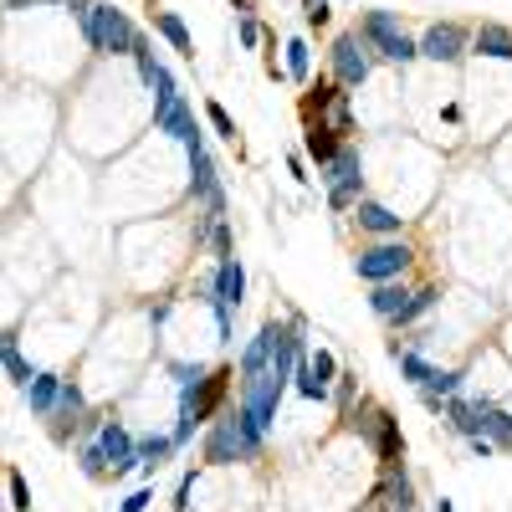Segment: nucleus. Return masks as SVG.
<instances>
[{"label": "nucleus", "instance_id": "obj_24", "mask_svg": "<svg viewBox=\"0 0 512 512\" xmlns=\"http://www.w3.org/2000/svg\"><path fill=\"white\" fill-rule=\"evenodd\" d=\"M481 435L497 441V446H512V416L507 410H497L492 400H481Z\"/></svg>", "mask_w": 512, "mask_h": 512}, {"label": "nucleus", "instance_id": "obj_2", "mask_svg": "<svg viewBox=\"0 0 512 512\" xmlns=\"http://www.w3.org/2000/svg\"><path fill=\"white\" fill-rule=\"evenodd\" d=\"M359 36L369 41V51H374V57H384V62H395V67H410L420 57V41H410V36L400 32L395 11H364Z\"/></svg>", "mask_w": 512, "mask_h": 512}, {"label": "nucleus", "instance_id": "obj_32", "mask_svg": "<svg viewBox=\"0 0 512 512\" xmlns=\"http://www.w3.org/2000/svg\"><path fill=\"white\" fill-rule=\"evenodd\" d=\"M206 118H210V128L221 133L225 144H236V123H231V113H225L221 103H206Z\"/></svg>", "mask_w": 512, "mask_h": 512}, {"label": "nucleus", "instance_id": "obj_38", "mask_svg": "<svg viewBox=\"0 0 512 512\" xmlns=\"http://www.w3.org/2000/svg\"><path fill=\"white\" fill-rule=\"evenodd\" d=\"M236 36H241V47H256V41H261V26H256L251 16H241L236 21Z\"/></svg>", "mask_w": 512, "mask_h": 512}, {"label": "nucleus", "instance_id": "obj_35", "mask_svg": "<svg viewBox=\"0 0 512 512\" xmlns=\"http://www.w3.org/2000/svg\"><path fill=\"white\" fill-rule=\"evenodd\" d=\"M334 405L338 410H353V374H338L334 379Z\"/></svg>", "mask_w": 512, "mask_h": 512}, {"label": "nucleus", "instance_id": "obj_18", "mask_svg": "<svg viewBox=\"0 0 512 512\" xmlns=\"http://www.w3.org/2000/svg\"><path fill=\"white\" fill-rule=\"evenodd\" d=\"M471 51H477V57H492V62H512V32L497 26V21H481L477 32H471Z\"/></svg>", "mask_w": 512, "mask_h": 512}, {"label": "nucleus", "instance_id": "obj_25", "mask_svg": "<svg viewBox=\"0 0 512 512\" xmlns=\"http://www.w3.org/2000/svg\"><path fill=\"white\" fill-rule=\"evenodd\" d=\"M441 303V288H420V292H410V303L400 307V318H395V328H410V323H420L431 307Z\"/></svg>", "mask_w": 512, "mask_h": 512}, {"label": "nucleus", "instance_id": "obj_21", "mask_svg": "<svg viewBox=\"0 0 512 512\" xmlns=\"http://www.w3.org/2000/svg\"><path fill=\"white\" fill-rule=\"evenodd\" d=\"M175 435H139V471H144V477H154V471H160L164 462H169V456H175Z\"/></svg>", "mask_w": 512, "mask_h": 512}, {"label": "nucleus", "instance_id": "obj_30", "mask_svg": "<svg viewBox=\"0 0 512 512\" xmlns=\"http://www.w3.org/2000/svg\"><path fill=\"white\" fill-rule=\"evenodd\" d=\"M462 389V369H435V379L420 389V395H435V400H451Z\"/></svg>", "mask_w": 512, "mask_h": 512}, {"label": "nucleus", "instance_id": "obj_40", "mask_svg": "<svg viewBox=\"0 0 512 512\" xmlns=\"http://www.w3.org/2000/svg\"><path fill=\"white\" fill-rule=\"evenodd\" d=\"M26 5H67V0H11V11H26Z\"/></svg>", "mask_w": 512, "mask_h": 512}, {"label": "nucleus", "instance_id": "obj_11", "mask_svg": "<svg viewBox=\"0 0 512 512\" xmlns=\"http://www.w3.org/2000/svg\"><path fill=\"white\" fill-rule=\"evenodd\" d=\"M154 128H160V133H169V139H179V144H190L195 133H200V123H195V108H190V97H185V93L160 97V103H154Z\"/></svg>", "mask_w": 512, "mask_h": 512}, {"label": "nucleus", "instance_id": "obj_16", "mask_svg": "<svg viewBox=\"0 0 512 512\" xmlns=\"http://www.w3.org/2000/svg\"><path fill=\"white\" fill-rule=\"evenodd\" d=\"M62 374H51V369H36V379L26 384V405H32V416H57V405H62Z\"/></svg>", "mask_w": 512, "mask_h": 512}, {"label": "nucleus", "instance_id": "obj_6", "mask_svg": "<svg viewBox=\"0 0 512 512\" xmlns=\"http://www.w3.org/2000/svg\"><path fill=\"white\" fill-rule=\"evenodd\" d=\"M139 41H144V32L128 21V11L97 0V57H133Z\"/></svg>", "mask_w": 512, "mask_h": 512}, {"label": "nucleus", "instance_id": "obj_23", "mask_svg": "<svg viewBox=\"0 0 512 512\" xmlns=\"http://www.w3.org/2000/svg\"><path fill=\"white\" fill-rule=\"evenodd\" d=\"M389 359H395V364H400V374H405L410 384H420V389L435 379V364H425L416 349H400V343H389Z\"/></svg>", "mask_w": 512, "mask_h": 512}, {"label": "nucleus", "instance_id": "obj_3", "mask_svg": "<svg viewBox=\"0 0 512 512\" xmlns=\"http://www.w3.org/2000/svg\"><path fill=\"white\" fill-rule=\"evenodd\" d=\"M318 179L328 185V206L334 210H353L364 200V160H359V144H343L338 160L328 169H318Z\"/></svg>", "mask_w": 512, "mask_h": 512}, {"label": "nucleus", "instance_id": "obj_1", "mask_svg": "<svg viewBox=\"0 0 512 512\" xmlns=\"http://www.w3.org/2000/svg\"><path fill=\"white\" fill-rule=\"evenodd\" d=\"M261 446H267V435L256 431L251 420H246V410H225L221 420H210V435H206V462L210 466H231V462H251V456H261Z\"/></svg>", "mask_w": 512, "mask_h": 512}, {"label": "nucleus", "instance_id": "obj_4", "mask_svg": "<svg viewBox=\"0 0 512 512\" xmlns=\"http://www.w3.org/2000/svg\"><path fill=\"white\" fill-rule=\"evenodd\" d=\"M349 420H353V431H359L369 446H374V456H379L384 466H400V462H405L400 420L389 416V410H349Z\"/></svg>", "mask_w": 512, "mask_h": 512}, {"label": "nucleus", "instance_id": "obj_26", "mask_svg": "<svg viewBox=\"0 0 512 512\" xmlns=\"http://www.w3.org/2000/svg\"><path fill=\"white\" fill-rule=\"evenodd\" d=\"M338 82H313V87H307V97H303V113H307V123H313V118H323V113L334 108L338 103Z\"/></svg>", "mask_w": 512, "mask_h": 512}, {"label": "nucleus", "instance_id": "obj_8", "mask_svg": "<svg viewBox=\"0 0 512 512\" xmlns=\"http://www.w3.org/2000/svg\"><path fill=\"white\" fill-rule=\"evenodd\" d=\"M282 389H288V384L272 379V374H261V379H246V384H241V410H246V420H251L261 435L272 431L277 405H282Z\"/></svg>", "mask_w": 512, "mask_h": 512}, {"label": "nucleus", "instance_id": "obj_28", "mask_svg": "<svg viewBox=\"0 0 512 512\" xmlns=\"http://www.w3.org/2000/svg\"><path fill=\"white\" fill-rule=\"evenodd\" d=\"M78 466H82V477H87V481H103V477H113V462L103 456V446H97V441H87V446L78 451Z\"/></svg>", "mask_w": 512, "mask_h": 512}, {"label": "nucleus", "instance_id": "obj_7", "mask_svg": "<svg viewBox=\"0 0 512 512\" xmlns=\"http://www.w3.org/2000/svg\"><path fill=\"white\" fill-rule=\"evenodd\" d=\"M328 62H334L338 87H359V82L369 78V67H374V51H369V41L359 32H343L334 41V51H328Z\"/></svg>", "mask_w": 512, "mask_h": 512}, {"label": "nucleus", "instance_id": "obj_34", "mask_svg": "<svg viewBox=\"0 0 512 512\" xmlns=\"http://www.w3.org/2000/svg\"><path fill=\"white\" fill-rule=\"evenodd\" d=\"M144 507H154V487H139V492H128L118 502V512H144Z\"/></svg>", "mask_w": 512, "mask_h": 512}, {"label": "nucleus", "instance_id": "obj_15", "mask_svg": "<svg viewBox=\"0 0 512 512\" xmlns=\"http://www.w3.org/2000/svg\"><path fill=\"white\" fill-rule=\"evenodd\" d=\"M379 507L384 512H416V487L405 477V462L400 466H384V481H379Z\"/></svg>", "mask_w": 512, "mask_h": 512}, {"label": "nucleus", "instance_id": "obj_41", "mask_svg": "<svg viewBox=\"0 0 512 512\" xmlns=\"http://www.w3.org/2000/svg\"><path fill=\"white\" fill-rule=\"evenodd\" d=\"M231 11H236V16H251V0H231Z\"/></svg>", "mask_w": 512, "mask_h": 512}, {"label": "nucleus", "instance_id": "obj_22", "mask_svg": "<svg viewBox=\"0 0 512 512\" xmlns=\"http://www.w3.org/2000/svg\"><path fill=\"white\" fill-rule=\"evenodd\" d=\"M154 26H160V36L169 41V47L179 51V57H195V41H190V26L175 16V11H154Z\"/></svg>", "mask_w": 512, "mask_h": 512}, {"label": "nucleus", "instance_id": "obj_27", "mask_svg": "<svg viewBox=\"0 0 512 512\" xmlns=\"http://www.w3.org/2000/svg\"><path fill=\"white\" fill-rule=\"evenodd\" d=\"M0 359H5V374H11V384H21V389H26V384L36 379V369L21 359V343H16V338H5V343H0Z\"/></svg>", "mask_w": 512, "mask_h": 512}, {"label": "nucleus", "instance_id": "obj_12", "mask_svg": "<svg viewBox=\"0 0 512 512\" xmlns=\"http://www.w3.org/2000/svg\"><path fill=\"white\" fill-rule=\"evenodd\" d=\"M200 292H206V297H221L225 307H241V303H246V267H241V256L215 261V272L200 282Z\"/></svg>", "mask_w": 512, "mask_h": 512}, {"label": "nucleus", "instance_id": "obj_19", "mask_svg": "<svg viewBox=\"0 0 512 512\" xmlns=\"http://www.w3.org/2000/svg\"><path fill=\"white\" fill-rule=\"evenodd\" d=\"M303 149H307V160L318 164V169H328V164L338 160V149H343V139H338L328 123H307L303 128Z\"/></svg>", "mask_w": 512, "mask_h": 512}, {"label": "nucleus", "instance_id": "obj_10", "mask_svg": "<svg viewBox=\"0 0 512 512\" xmlns=\"http://www.w3.org/2000/svg\"><path fill=\"white\" fill-rule=\"evenodd\" d=\"M185 154H190V195H195V206L225 221V190H221V175H215V160L206 154V144L185 149Z\"/></svg>", "mask_w": 512, "mask_h": 512}, {"label": "nucleus", "instance_id": "obj_31", "mask_svg": "<svg viewBox=\"0 0 512 512\" xmlns=\"http://www.w3.org/2000/svg\"><path fill=\"white\" fill-rule=\"evenodd\" d=\"M5 487H11V507H16V512H32V487H26V477H21V466H11V471H5Z\"/></svg>", "mask_w": 512, "mask_h": 512}, {"label": "nucleus", "instance_id": "obj_37", "mask_svg": "<svg viewBox=\"0 0 512 512\" xmlns=\"http://www.w3.org/2000/svg\"><path fill=\"white\" fill-rule=\"evenodd\" d=\"M190 492H195V471H185L175 487V512H190Z\"/></svg>", "mask_w": 512, "mask_h": 512}, {"label": "nucleus", "instance_id": "obj_20", "mask_svg": "<svg viewBox=\"0 0 512 512\" xmlns=\"http://www.w3.org/2000/svg\"><path fill=\"white\" fill-rule=\"evenodd\" d=\"M410 303V292L400 288V277H395V282H374V292H369V313H374V318H400V307Z\"/></svg>", "mask_w": 512, "mask_h": 512}, {"label": "nucleus", "instance_id": "obj_14", "mask_svg": "<svg viewBox=\"0 0 512 512\" xmlns=\"http://www.w3.org/2000/svg\"><path fill=\"white\" fill-rule=\"evenodd\" d=\"M97 446H103V456L113 462V477H123V471H133V466H144V462H139V441H133L118 420H103Z\"/></svg>", "mask_w": 512, "mask_h": 512}, {"label": "nucleus", "instance_id": "obj_39", "mask_svg": "<svg viewBox=\"0 0 512 512\" xmlns=\"http://www.w3.org/2000/svg\"><path fill=\"white\" fill-rule=\"evenodd\" d=\"M288 169H292L297 179H307V164H303V154H288Z\"/></svg>", "mask_w": 512, "mask_h": 512}, {"label": "nucleus", "instance_id": "obj_36", "mask_svg": "<svg viewBox=\"0 0 512 512\" xmlns=\"http://www.w3.org/2000/svg\"><path fill=\"white\" fill-rule=\"evenodd\" d=\"M328 16H334V11H328V0H303V21H307V26H328Z\"/></svg>", "mask_w": 512, "mask_h": 512}, {"label": "nucleus", "instance_id": "obj_9", "mask_svg": "<svg viewBox=\"0 0 512 512\" xmlns=\"http://www.w3.org/2000/svg\"><path fill=\"white\" fill-rule=\"evenodd\" d=\"M466 51H471V32H466L462 21H435V26H425V36H420V57H431V62H441V67L462 62Z\"/></svg>", "mask_w": 512, "mask_h": 512}, {"label": "nucleus", "instance_id": "obj_13", "mask_svg": "<svg viewBox=\"0 0 512 512\" xmlns=\"http://www.w3.org/2000/svg\"><path fill=\"white\" fill-rule=\"evenodd\" d=\"M282 328H288V323H261V328H256V338L241 349V384H246V379H261V374L272 369V353H277Z\"/></svg>", "mask_w": 512, "mask_h": 512}, {"label": "nucleus", "instance_id": "obj_29", "mask_svg": "<svg viewBox=\"0 0 512 512\" xmlns=\"http://www.w3.org/2000/svg\"><path fill=\"white\" fill-rule=\"evenodd\" d=\"M288 78L292 82H307V72H313V51H307V41L303 36H288Z\"/></svg>", "mask_w": 512, "mask_h": 512}, {"label": "nucleus", "instance_id": "obj_5", "mask_svg": "<svg viewBox=\"0 0 512 512\" xmlns=\"http://www.w3.org/2000/svg\"><path fill=\"white\" fill-rule=\"evenodd\" d=\"M410 246H405L400 236H384V241H374V246H364V251L353 256V272H359V282H395V277L410 267Z\"/></svg>", "mask_w": 512, "mask_h": 512}, {"label": "nucleus", "instance_id": "obj_17", "mask_svg": "<svg viewBox=\"0 0 512 512\" xmlns=\"http://www.w3.org/2000/svg\"><path fill=\"white\" fill-rule=\"evenodd\" d=\"M353 221H359V231H369V236H400V215L389 206H379V200H359L353 206Z\"/></svg>", "mask_w": 512, "mask_h": 512}, {"label": "nucleus", "instance_id": "obj_42", "mask_svg": "<svg viewBox=\"0 0 512 512\" xmlns=\"http://www.w3.org/2000/svg\"><path fill=\"white\" fill-rule=\"evenodd\" d=\"M435 512H456V507H451V502H446V497H441V502H435Z\"/></svg>", "mask_w": 512, "mask_h": 512}, {"label": "nucleus", "instance_id": "obj_33", "mask_svg": "<svg viewBox=\"0 0 512 512\" xmlns=\"http://www.w3.org/2000/svg\"><path fill=\"white\" fill-rule=\"evenodd\" d=\"M169 374H175V384L179 389H190V384H200L210 374V369H200V364H169Z\"/></svg>", "mask_w": 512, "mask_h": 512}]
</instances>
